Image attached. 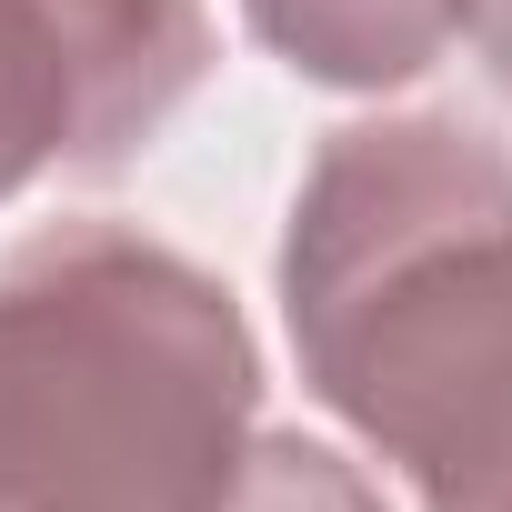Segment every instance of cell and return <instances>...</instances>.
Listing matches in <instances>:
<instances>
[{
    "mask_svg": "<svg viewBox=\"0 0 512 512\" xmlns=\"http://www.w3.org/2000/svg\"><path fill=\"white\" fill-rule=\"evenodd\" d=\"M302 382L422 492L512 512V151L462 111L322 141L282 231Z\"/></svg>",
    "mask_w": 512,
    "mask_h": 512,
    "instance_id": "1",
    "label": "cell"
},
{
    "mask_svg": "<svg viewBox=\"0 0 512 512\" xmlns=\"http://www.w3.org/2000/svg\"><path fill=\"white\" fill-rule=\"evenodd\" d=\"M211 71L201 0H0V201L111 181Z\"/></svg>",
    "mask_w": 512,
    "mask_h": 512,
    "instance_id": "3",
    "label": "cell"
},
{
    "mask_svg": "<svg viewBox=\"0 0 512 512\" xmlns=\"http://www.w3.org/2000/svg\"><path fill=\"white\" fill-rule=\"evenodd\" d=\"M462 31H472V51H482L492 91L512 101V0H462Z\"/></svg>",
    "mask_w": 512,
    "mask_h": 512,
    "instance_id": "6",
    "label": "cell"
},
{
    "mask_svg": "<svg viewBox=\"0 0 512 512\" xmlns=\"http://www.w3.org/2000/svg\"><path fill=\"white\" fill-rule=\"evenodd\" d=\"M241 11L322 91H402L462 41V0H241Z\"/></svg>",
    "mask_w": 512,
    "mask_h": 512,
    "instance_id": "4",
    "label": "cell"
},
{
    "mask_svg": "<svg viewBox=\"0 0 512 512\" xmlns=\"http://www.w3.org/2000/svg\"><path fill=\"white\" fill-rule=\"evenodd\" d=\"M221 512H382V492L332 452V442H302V432H251L241 452V482L221 492Z\"/></svg>",
    "mask_w": 512,
    "mask_h": 512,
    "instance_id": "5",
    "label": "cell"
},
{
    "mask_svg": "<svg viewBox=\"0 0 512 512\" xmlns=\"http://www.w3.org/2000/svg\"><path fill=\"white\" fill-rule=\"evenodd\" d=\"M262 412L241 302L121 221L0 262V512H221Z\"/></svg>",
    "mask_w": 512,
    "mask_h": 512,
    "instance_id": "2",
    "label": "cell"
}]
</instances>
